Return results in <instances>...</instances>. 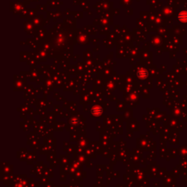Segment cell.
Wrapping results in <instances>:
<instances>
[{
    "mask_svg": "<svg viewBox=\"0 0 187 187\" xmlns=\"http://www.w3.org/2000/svg\"><path fill=\"white\" fill-rule=\"evenodd\" d=\"M179 19L181 20V21H187V13H181V14H180Z\"/></svg>",
    "mask_w": 187,
    "mask_h": 187,
    "instance_id": "obj_1",
    "label": "cell"
}]
</instances>
